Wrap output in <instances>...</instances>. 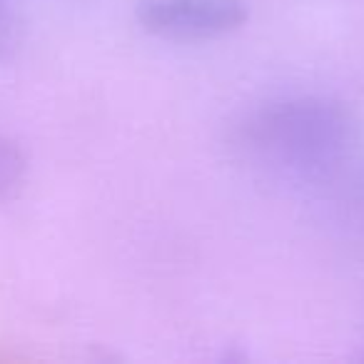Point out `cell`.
<instances>
[{
	"instance_id": "cell-2",
	"label": "cell",
	"mask_w": 364,
	"mask_h": 364,
	"mask_svg": "<svg viewBox=\"0 0 364 364\" xmlns=\"http://www.w3.org/2000/svg\"><path fill=\"white\" fill-rule=\"evenodd\" d=\"M247 21V0H137L135 6L140 31L170 43L220 41Z\"/></svg>"
},
{
	"instance_id": "cell-3",
	"label": "cell",
	"mask_w": 364,
	"mask_h": 364,
	"mask_svg": "<svg viewBox=\"0 0 364 364\" xmlns=\"http://www.w3.org/2000/svg\"><path fill=\"white\" fill-rule=\"evenodd\" d=\"M28 185V155L11 135L0 132V205L21 198Z\"/></svg>"
},
{
	"instance_id": "cell-4",
	"label": "cell",
	"mask_w": 364,
	"mask_h": 364,
	"mask_svg": "<svg viewBox=\"0 0 364 364\" xmlns=\"http://www.w3.org/2000/svg\"><path fill=\"white\" fill-rule=\"evenodd\" d=\"M23 41L21 21L8 0H0V63L11 60Z\"/></svg>"
},
{
	"instance_id": "cell-1",
	"label": "cell",
	"mask_w": 364,
	"mask_h": 364,
	"mask_svg": "<svg viewBox=\"0 0 364 364\" xmlns=\"http://www.w3.org/2000/svg\"><path fill=\"white\" fill-rule=\"evenodd\" d=\"M357 137V120L339 100L282 95L245 112L232 130V145L267 175L309 182L337 172Z\"/></svg>"
}]
</instances>
